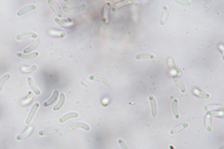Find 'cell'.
<instances>
[{"mask_svg": "<svg viewBox=\"0 0 224 149\" xmlns=\"http://www.w3.org/2000/svg\"><path fill=\"white\" fill-rule=\"evenodd\" d=\"M36 6L34 5H27V6L23 7V8L21 9L18 12L17 15L18 16H22V15L26 13L27 12H29V11L34 10L36 9Z\"/></svg>", "mask_w": 224, "mask_h": 149, "instance_id": "10", "label": "cell"}, {"mask_svg": "<svg viewBox=\"0 0 224 149\" xmlns=\"http://www.w3.org/2000/svg\"><path fill=\"white\" fill-rule=\"evenodd\" d=\"M149 99L150 101L152 107V114L153 117H156L157 113V103L153 95H151L149 96Z\"/></svg>", "mask_w": 224, "mask_h": 149, "instance_id": "6", "label": "cell"}, {"mask_svg": "<svg viewBox=\"0 0 224 149\" xmlns=\"http://www.w3.org/2000/svg\"><path fill=\"white\" fill-rule=\"evenodd\" d=\"M173 79H174V81L175 82V83L177 84V85L180 88L181 91L183 93L186 92V87H185L183 82H182V81L179 78L176 77L173 78Z\"/></svg>", "mask_w": 224, "mask_h": 149, "instance_id": "26", "label": "cell"}, {"mask_svg": "<svg viewBox=\"0 0 224 149\" xmlns=\"http://www.w3.org/2000/svg\"><path fill=\"white\" fill-rule=\"evenodd\" d=\"M105 23H106L105 20L103 19L99 20L98 22L96 24V26L94 28L93 32L95 35L96 36H98L99 35L100 29H101V27Z\"/></svg>", "mask_w": 224, "mask_h": 149, "instance_id": "20", "label": "cell"}, {"mask_svg": "<svg viewBox=\"0 0 224 149\" xmlns=\"http://www.w3.org/2000/svg\"><path fill=\"white\" fill-rule=\"evenodd\" d=\"M86 7V5L85 4H82L81 5L76 8H69L67 6H64L63 7V10L66 13L74 14L79 13L80 12L84 10Z\"/></svg>", "mask_w": 224, "mask_h": 149, "instance_id": "1", "label": "cell"}, {"mask_svg": "<svg viewBox=\"0 0 224 149\" xmlns=\"http://www.w3.org/2000/svg\"><path fill=\"white\" fill-rule=\"evenodd\" d=\"M65 102V96L63 93H61L60 95V99L59 103L53 107L54 111H57L63 107Z\"/></svg>", "mask_w": 224, "mask_h": 149, "instance_id": "14", "label": "cell"}, {"mask_svg": "<svg viewBox=\"0 0 224 149\" xmlns=\"http://www.w3.org/2000/svg\"><path fill=\"white\" fill-rule=\"evenodd\" d=\"M110 7V3H107L103 8V19L105 20L106 23H107L109 22V14Z\"/></svg>", "mask_w": 224, "mask_h": 149, "instance_id": "11", "label": "cell"}, {"mask_svg": "<svg viewBox=\"0 0 224 149\" xmlns=\"http://www.w3.org/2000/svg\"><path fill=\"white\" fill-rule=\"evenodd\" d=\"M59 95V91H58V90H55V91H54V92H53V95H52V97H51L48 100L46 101V102L44 103V106L45 107H48V106H50V105L53 104V103L56 101L57 98H58Z\"/></svg>", "mask_w": 224, "mask_h": 149, "instance_id": "5", "label": "cell"}, {"mask_svg": "<svg viewBox=\"0 0 224 149\" xmlns=\"http://www.w3.org/2000/svg\"><path fill=\"white\" fill-rule=\"evenodd\" d=\"M48 3L49 4V5L51 6L52 10L55 12V13L56 14V15L59 18H61L63 16L62 13L55 2L53 1H52V0H48Z\"/></svg>", "mask_w": 224, "mask_h": 149, "instance_id": "4", "label": "cell"}, {"mask_svg": "<svg viewBox=\"0 0 224 149\" xmlns=\"http://www.w3.org/2000/svg\"><path fill=\"white\" fill-rule=\"evenodd\" d=\"M38 52H34L33 53H31L30 54H24L23 53H17V56L19 58H24V59H33V58H35L38 56Z\"/></svg>", "mask_w": 224, "mask_h": 149, "instance_id": "16", "label": "cell"}, {"mask_svg": "<svg viewBox=\"0 0 224 149\" xmlns=\"http://www.w3.org/2000/svg\"><path fill=\"white\" fill-rule=\"evenodd\" d=\"M178 101L177 99H174L172 103V109L174 116L176 119H179V114L178 111Z\"/></svg>", "mask_w": 224, "mask_h": 149, "instance_id": "17", "label": "cell"}, {"mask_svg": "<svg viewBox=\"0 0 224 149\" xmlns=\"http://www.w3.org/2000/svg\"><path fill=\"white\" fill-rule=\"evenodd\" d=\"M59 132V129H46V130H41L39 132V136H45L49 134H55Z\"/></svg>", "mask_w": 224, "mask_h": 149, "instance_id": "13", "label": "cell"}, {"mask_svg": "<svg viewBox=\"0 0 224 149\" xmlns=\"http://www.w3.org/2000/svg\"><path fill=\"white\" fill-rule=\"evenodd\" d=\"M205 127L207 131L211 132L212 130L211 123V112H208L207 113L205 120Z\"/></svg>", "mask_w": 224, "mask_h": 149, "instance_id": "22", "label": "cell"}, {"mask_svg": "<svg viewBox=\"0 0 224 149\" xmlns=\"http://www.w3.org/2000/svg\"><path fill=\"white\" fill-rule=\"evenodd\" d=\"M37 37V35L33 32H26L19 34L17 36V39L18 40L22 39H26L28 38H36Z\"/></svg>", "mask_w": 224, "mask_h": 149, "instance_id": "8", "label": "cell"}, {"mask_svg": "<svg viewBox=\"0 0 224 149\" xmlns=\"http://www.w3.org/2000/svg\"><path fill=\"white\" fill-rule=\"evenodd\" d=\"M33 93H32L31 91H30V92H29V93H28V96H27V99H25V100H23V101H22V103H23L24 104H26V103H29L32 100V99H33Z\"/></svg>", "mask_w": 224, "mask_h": 149, "instance_id": "32", "label": "cell"}, {"mask_svg": "<svg viewBox=\"0 0 224 149\" xmlns=\"http://www.w3.org/2000/svg\"><path fill=\"white\" fill-rule=\"evenodd\" d=\"M27 81H28V84L29 85L31 88L34 91L35 94L37 95H40V91L39 89L36 87V85H35V83L33 81V79L31 78H28V79H27Z\"/></svg>", "mask_w": 224, "mask_h": 149, "instance_id": "19", "label": "cell"}, {"mask_svg": "<svg viewBox=\"0 0 224 149\" xmlns=\"http://www.w3.org/2000/svg\"><path fill=\"white\" fill-rule=\"evenodd\" d=\"M168 8L166 6H164L163 9L162 15L161 18V22H160L161 25H163L167 21V18H168Z\"/></svg>", "mask_w": 224, "mask_h": 149, "instance_id": "21", "label": "cell"}, {"mask_svg": "<svg viewBox=\"0 0 224 149\" xmlns=\"http://www.w3.org/2000/svg\"><path fill=\"white\" fill-rule=\"evenodd\" d=\"M90 80L92 81H98L101 82H103L106 85H109V82L108 80L104 77L103 76H101L99 75H91L89 77Z\"/></svg>", "mask_w": 224, "mask_h": 149, "instance_id": "9", "label": "cell"}, {"mask_svg": "<svg viewBox=\"0 0 224 149\" xmlns=\"http://www.w3.org/2000/svg\"><path fill=\"white\" fill-rule=\"evenodd\" d=\"M81 128L83 129L86 131L90 130V127L86 123H82V122H77L74 123L72 125L69 126L68 128L69 131H71L76 129Z\"/></svg>", "mask_w": 224, "mask_h": 149, "instance_id": "2", "label": "cell"}, {"mask_svg": "<svg viewBox=\"0 0 224 149\" xmlns=\"http://www.w3.org/2000/svg\"><path fill=\"white\" fill-rule=\"evenodd\" d=\"M188 126V124L187 123H185L183 124H182L179 126H177L175 127V128L173 129L170 131V133L171 134H175L179 132L182 130L185 129L187 128Z\"/></svg>", "mask_w": 224, "mask_h": 149, "instance_id": "23", "label": "cell"}, {"mask_svg": "<svg viewBox=\"0 0 224 149\" xmlns=\"http://www.w3.org/2000/svg\"><path fill=\"white\" fill-rule=\"evenodd\" d=\"M37 67L36 65H33L30 67H23L21 68L22 70L25 73H30L36 70Z\"/></svg>", "mask_w": 224, "mask_h": 149, "instance_id": "30", "label": "cell"}, {"mask_svg": "<svg viewBox=\"0 0 224 149\" xmlns=\"http://www.w3.org/2000/svg\"><path fill=\"white\" fill-rule=\"evenodd\" d=\"M168 64H169V66H170V68L171 69V70L174 72V73L176 74V75L179 76V75H181L180 72L179 71H178L177 69H176V67H175V65H174V62H173L171 58H169L168 59Z\"/></svg>", "mask_w": 224, "mask_h": 149, "instance_id": "27", "label": "cell"}, {"mask_svg": "<svg viewBox=\"0 0 224 149\" xmlns=\"http://www.w3.org/2000/svg\"><path fill=\"white\" fill-rule=\"evenodd\" d=\"M211 114L214 116H221L222 115V112H211Z\"/></svg>", "mask_w": 224, "mask_h": 149, "instance_id": "34", "label": "cell"}, {"mask_svg": "<svg viewBox=\"0 0 224 149\" xmlns=\"http://www.w3.org/2000/svg\"><path fill=\"white\" fill-rule=\"evenodd\" d=\"M39 106V103H35V104L33 105V106H32V107H31V110L29 113L28 114V116H27V119L26 120V123L27 124H29L32 121L33 117H34L35 115V112H36L37 109L38 108Z\"/></svg>", "mask_w": 224, "mask_h": 149, "instance_id": "3", "label": "cell"}, {"mask_svg": "<svg viewBox=\"0 0 224 149\" xmlns=\"http://www.w3.org/2000/svg\"><path fill=\"white\" fill-rule=\"evenodd\" d=\"M78 116V114L76 112H69V113H67V114H65L63 116H61L59 120V122L60 123H63L69 119L77 118Z\"/></svg>", "mask_w": 224, "mask_h": 149, "instance_id": "7", "label": "cell"}, {"mask_svg": "<svg viewBox=\"0 0 224 149\" xmlns=\"http://www.w3.org/2000/svg\"><path fill=\"white\" fill-rule=\"evenodd\" d=\"M39 43V39H35L33 41L32 43L31 44L29 47H28L27 48H26V49L23 50V52L26 53L31 52L35 50L37 47Z\"/></svg>", "mask_w": 224, "mask_h": 149, "instance_id": "15", "label": "cell"}, {"mask_svg": "<svg viewBox=\"0 0 224 149\" xmlns=\"http://www.w3.org/2000/svg\"><path fill=\"white\" fill-rule=\"evenodd\" d=\"M193 92H194L195 95H196V96L200 97V98H202L208 99L210 97V95L209 94L202 92L197 89H194L193 90Z\"/></svg>", "mask_w": 224, "mask_h": 149, "instance_id": "24", "label": "cell"}, {"mask_svg": "<svg viewBox=\"0 0 224 149\" xmlns=\"http://www.w3.org/2000/svg\"><path fill=\"white\" fill-rule=\"evenodd\" d=\"M10 78V74H5L4 76H2L1 78L0 79V91L2 90L3 86L5 83V82Z\"/></svg>", "mask_w": 224, "mask_h": 149, "instance_id": "28", "label": "cell"}, {"mask_svg": "<svg viewBox=\"0 0 224 149\" xmlns=\"http://www.w3.org/2000/svg\"><path fill=\"white\" fill-rule=\"evenodd\" d=\"M204 109L205 111H207L208 110H212V109L213 110H215V109L216 110H220L222 111V110H224V107L220 105H213L206 106L204 107Z\"/></svg>", "mask_w": 224, "mask_h": 149, "instance_id": "29", "label": "cell"}, {"mask_svg": "<svg viewBox=\"0 0 224 149\" xmlns=\"http://www.w3.org/2000/svg\"><path fill=\"white\" fill-rule=\"evenodd\" d=\"M133 3V1H129V0H127V1H121V2H118L117 4H115L114 5V7L112 8V11L113 12H116L120 8H121L123 6H125L126 5H130V4Z\"/></svg>", "mask_w": 224, "mask_h": 149, "instance_id": "12", "label": "cell"}, {"mask_svg": "<svg viewBox=\"0 0 224 149\" xmlns=\"http://www.w3.org/2000/svg\"><path fill=\"white\" fill-rule=\"evenodd\" d=\"M32 130H33V128L32 127H28V129L23 133L17 136L16 137V139L18 141H21L25 139L30 134Z\"/></svg>", "mask_w": 224, "mask_h": 149, "instance_id": "18", "label": "cell"}, {"mask_svg": "<svg viewBox=\"0 0 224 149\" xmlns=\"http://www.w3.org/2000/svg\"><path fill=\"white\" fill-rule=\"evenodd\" d=\"M55 21L57 23L60 25L61 26L64 27H67L70 26V25H71V23L65 22V21L60 20V19L57 18H55Z\"/></svg>", "mask_w": 224, "mask_h": 149, "instance_id": "31", "label": "cell"}, {"mask_svg": "<svg viewBox=\"0 0 224 149\" xmlns=\"http://www.w3.org/2000/svg\"><path fill=\"white\" fill-rule=\"evenodd\" d=\"M118 143H119V145L120 146L122 149H128L126 143L123 141V140H122V139H118Z\"/></svg>", "mask_w": 224, "mask_h": 149, "instance_id": "33", "label": "cell"}, {"mask_svg": "<svg viewBox=\"0 0 224 149\" xmlns=\"http://www.w3.org/2000/svg\"><path fill=\"white\" fill-rule=\"evenodd\" d=\"M135 58L137 60L140 59H151L153 60L155 58L154 56L151 54L144 53V54H139L136 56Z\"/></svg>", "mask_w": 224, "mask_h": 149, "instance_id": "25", "label": "cell"}]
</instances>
